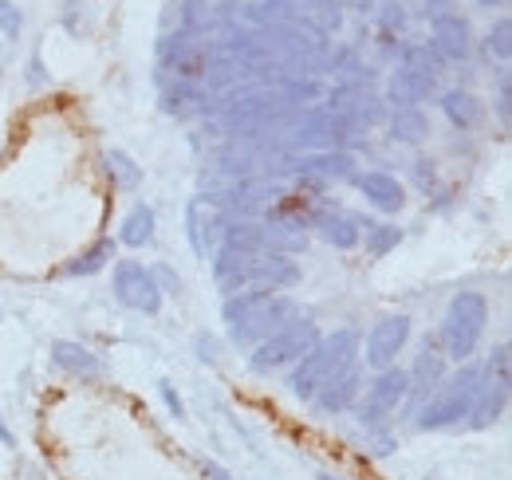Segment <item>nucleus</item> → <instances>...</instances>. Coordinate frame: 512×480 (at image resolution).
I'll list each match as a JSON object with an SVG mask.
<instances>
[{"instance_id": "obj_29", "label": "nucleus", "mask_w": 512, "mask_h": 480, "mask_svg": "<svg viewBox=\"0 0 512 480\" xmlns=\"http://www.w3.org/2000/svg\"><path fill=\"white\" fill-rule=\"evenodd\" d=\"M221 248H233V252H264V225H253V221L229 225Z\"/></svg>"}, {"instance_id": "obj_3", "label": "nucleus", "mask_w": 512, "mask_h": 480, "mask_svg": "<svg viewBox=\"0 0 512 480\" xmlns=\"http://www.w3.org/2000/svg\"><path fill=\"white\" fill-rule=\"evenodd\" d=\"M477 386H481L477 366L461 362L453 374H446V378L438 382V390L422 402V410H418V429L430 433V429H457V425H465L473 402H477Z\"/></svg>"}, {"instance_id": "obj_12", "label": "nucleus", "mask_w": 512, "mask_h": 480, "mask_svg": "<svg viewBox=\"0 0 512 480\" xmlns=\"http://www.w3.org/2000/svg\"><path fill=\"white\" fill-rule=\"evenodd\" d=\"M426 44L438 52L442 63H461L473 56V28H469V20L453 8V12H442V16L430 20V40H426Z\"/></svg>"}, {"instance_id": "obj_16", "label": "nucleus", "mask_w": 512, "mask_h": 480, "mask_svg": "<svg viewBox=\"0 0 512 480\" xmlns=\"http://www.w3.org/2000/svg\"><path fill=\"white\" fill-rule=\"evenodd\" d=\"M308 225L320 233V240H327V244L339 248V252H347V248L359 244V221H355L347 209H331V205H323V209H316V213L308 217Z\"/></svg>"}, {"instance_id": "obj_25", "label": "nucleus", "mask_w": 512, "mask_h": 480, "mask_svg": "<svg viewBox=\"0 0 512 480\" xmlns=\"http://www.w3.org/2000/svg\"><path fill=\"white\" fill-rule=\"evenodd\" d=\"M154 209L150 205H134L127 217H123V229H119V244L127 248H146L154 244Z\"/></svg>"}, {"instance_id": "obj_40", "label": "nucleus", "mask_w": 512, "mask_h": 480, "mask_svg": "<svg viewBox=\"0 0 512 480\" xmlns=\"http://www.w3.org/2000/svg\"><path fill=\"white\" fill-rule=\"evenodd\" d=\"M477 4H481V8H489V12H493V8H505V4H509V0H477Z\"/></svg>"}, {"instance_id": "obj_10", "label": "nucleus", "mask_w": 512, "mask_h": 480, "mask_svg": "<svg viewBox=\"0 0 512 480\" xmlns=\"http://www.w3.org/2000/svg\"><path fill=\"white\" fill-rule=\"evenodd\" d=\"M115 300L138 311V315H158L162 311V288L154 280V272L142 260H115Z\"/></svg>"}, {"instance_id": "obj_38", "label": "nucleus", "mask_w": 512, "mask_h": 480, "mask_svg": "<svg viewBox=\"0 0 512 480\" xmlns=\"http://www.w3.org/2000/svg\"><path fill=\"white\" fill-rule=\"evenodd\" d=\"M205 480H233V477H229V473H225L217 461H205Z\"/></svg>"}, {"instance_id": "obj_1", "label": "nucleus", "mask_w": 512, "mask_h": 480, "mask_svg": "<svg viewBox=\"0 0 512 480\" xmlns=\"http://www.w3.org/2000/svg\"><path fill=\"white\" fill-rule=\"evenodd\" d=\"M221 319L229 327V339L237 347H256L268 335H276L280 327L300 319V307L292 296L272 292V288H245L237 296H229L221 307Z\"/></svg>"}, {"instance_id": "obj_6", "label": "nucleus", "mask_w": 512, "mask_h": 480, "mask_svg": "<svg viewBox=\"0 0 512 480\" xmlns=\"http://www.w3.org/2000/svg\"><path fill=\"white\" fill-rule=\"evenodd\" d=\"M316 343H320V331H316V323H308V319H296V323L280 327L276 335H268L264 343H256L249 366H253L256 374L292 370V366L304 359V355H308Z\"/></svg>"}, {"instance_id": "obj_14", "label": "nucleus", "mask_w": 512, "mask_h": 480, "mask_svg": "<svg viewBox=\"0 0 512 480\" xmlns=\"http://www.w3.org/2000/svg\"><path fill=\"white\" fill-rule=\"evenodd\" d=\"M253 260L256 252L217 248V256H213V280L225 292V300L237 296V292H245V288H253Z\"/></svg>"}, {"instance_id": "obj_31", "label": "nucleus", "mask_w": 512, "mask_h": 480, "mask_svg": "<svg viewBox=\"0 0 512 480\" xmlns=\"http://www.w3.org/2000/svg\"><path fill=\"white\" fill-rule=\"evenodd\" d=\"M493 111H497L501 126L509 130V119H512V75H509V67H497V103H493Z\"/></svg>"}, {"instance_id": "obj_9", "label": "nucleus", "mask_w": 512, "mask_h": 480, "mask_svg": "<svg viewBox=\"0 0 512 480\" xmlns=\"http://www.w3.org/2000/svg\"><path fill=\"white\" fill-rule=\"evenodd\" d=\"M410 331H414V319H410L406 311H390V315H383V319L367 331V343L359 347V359L367 362L371 370L398 366V355H402L406 343H410Z\"/></svg>"}, {"instance_id": "obj_11", "label": "nucleus", "mask_w": 512, "mask_h": 480, "mask_svg": "<svg viewBox=\"0 0 512 480\" xmlns=\"http://www.w3.org/2000/svg\"><path fill=\"white\" fill-rule=\"evenodd\" d=\"M162 67L178 79V83H197L209 75V44L197 40L193 32H178L162 40Z\"/></svg>"}, {"instance_id": "obj_33", "label": "nucleus", "mask_w": 512, "mask_h": 480, "mask_svg": "<svg viewBox=\"0 0 512 480\" xmlns=\"http://www.w3.org/2000/svg\"><path fill=\"white\" fill-rule=\"evenodd\" d=\"M193 347H197V359L209 362V366H217V359H221L217 351H221V347H217V339H213V335H205V331H201V335L193 339Z\"/></svg>"}, {"instance_id": "obj_21", "label": "nucleus", "mask_w": 512, "mask_h": 480, "mask_svg": "<svg viewBox=\"0 0 512 480\" xmlns=\"http://www.w3.org/2000/svg\"><path fill=\"white\" fill-rule=\"evenodd\" d=\"M304 174H316L327 181H351L355 178V158L347 150H320L304 158Z\"/></svg>"}, {"instance_id": "obj_22", "label": "nucleus", "mask_w": 512, "mask_h": 480, "mask_svg": "<svg viewBox=\"0 0 512 480\" xmlns=\"http://www.w3.org/2000/svg\"><path fill=\"white\" fill-rule=\"evenodd\" d=\"M359 244L367 248L371 260H383L402 244V229L390 221H359Z\"/></svg>"}, {"instance_id": "obj_4", "label": "nucleus", "mask_w": 512, "mask_h": 480, "mask_svg": "<svg viewBox=\"0 0 512 480\" xmlns=\"http://www.w3.org/2000/svg\"><path fill=\"white\" fill-rule=\"evenodd\" d=\"M485 331H489V300H485L481 292H457L446 307L438 343H442L446 359L469 362L473 359V351L481 347Z\"/></svg>"}, {"instance_id": "obj_20", "label": "nucleus", "mask_w": 512, "mask_h": 480, "mask_svg": "<svg viewBox=\"0 0 512 480\" xmlns=\"http://www.w3.org/2000/svg\"><path fill=\"white\" fill-rule=\"evenodd\" d=\"M442 115L449 119L453 130H461V134H469V130H477L481 119H485V103L473 95V91H465V87H453L442 95Z\"/></svg>"}, {"instance_id": "obj_17", "label": "nucleus", "mask_w": 512, "mask_h": 480, "mask_svg": "<svg viewBox=\"0 0 512 480\" xmlns=\"http://www.w3.org/2000/svg\"><path fill=\"white\" fill-rule=\"evenodd\" d=\"M359 181V189H363V197L379 209V213H398L402 205H406V185L394 178V174H386V170H367V174H355Z\"/></svg>"}, {"instance_id": "obj_7", "label": "nucleus", "mask_w": 512, "mask_h": 480, "mask_svg": "<svg viewBox=\"0 0 512 480\" xmlns=\"http://www.w3.org/2000/svg\"><path fill=\"white\" fill-rule=\"evenodd\" d=\"M410 398V382H406V370L402 366H386V370H375L367 394H363V406H359V421L367 429H379L394 418Z\"/></svg>"}, {"instance_id": "obj_39", "label": "nucleus", "mask_w": 512, "mask_h": 480, "mask_svg": "<svg viewBox=\"0 0 512 480\" xmlns=\"http://www.w3.org/2000/svg\"><path fill=\"white\" fill-rule=\"evenodd\" d=\"M0 441H4V445H12V429H8V421L0 418Z\"/></svg>"}, {"instance_id": "obj_37", "label": "nucleus", "mask_w": 512, "mask_h": 480, "mask_svg": "<svg viewBox=\"0 0 512 480\" xmlns=\"http://www.w3.org/2000/svg\"><path fill=\"white\" fill-rule=\"evenodd\" d=\"M442 12H453V0H426V16H442Z\"/></svg>"}, {"instance_id": "obj_41", "label": "nucleus", "mask_w": 512, "mask_h": 480, "mask_svg": "<svg viewBox=\"0 0 512 480\" xmlns=\"http://www.w3.org/2000/svg\"><path fill=\"white\" fill-rule=\"evenodd\" d=\"M320 480H343V477H335V473H320Z\"/></svg>"}, {"instance_id": "obj_24", "label": "nucleus", "mask_w": 512, "mask_h": 480, "mask_svg": "<svg viewBox=\"0 0 512 480\" xmlns=\"http://www.w3.org/2000/svg\"><path fill=\"white\" fill-rule=\"evenodd\" d=\"M209 225H221L217 205L205 201V197H193L190 209H186V229H190V244L197 256H209V240H205V229H209Z\"/></svg>"}, {"instance_id": "obj_35", "label": "nucleus", "mask_w": 512, "mask_h": 480, "mask_svg": "<svg viewBox=\"0 0 512 480\" xmlns=\"http://www.w3.org/2000/svg\"><path fill=\"white\" fill-rule=\"evenodd\" d=\"M158 394H162V402L170 406V414H174V418H186V402L174 394V386H170V382H158Z\"/></svg>"}, {"instance_id": "obj_23", "label": "nucleus", "mask_w": 512, "mask_h": 480, "mask_svg": "<svg viewBox=\"0 0 512 480\" xmlns=\"http://www.w3.org/2000/svg\"><path fill=\"white\" fill-rule=\"evenodd\" d=\"M390 138L402 142V146H418L430 138V119L422 107H398L394 119H390Z\"/></svg>"}, {"instance_id": "obj_15", "label": "nucleus", "mask_w": 512, "mask_h": 480, "mask_svg": "<svg viewBox=\"0 0 512 480\" xmlns=\"http://www.w3.org/2000/svg\"><path fill=\"white\" fill-rule=\"evenodd\" d=\"M300 284V264L288 252H256L253 260V288L288 292Z\"/></svg>"}, {"instance_id": "obj_18", "label": "nucleus", "mask_w": 512, "mask_h": 480, "mask_svg": "<svg viewBox=\"0 0 512 480\" xmlns=\"http://www.w3.org/2000/svg\"><path fill=\"white\" fill-rule=\"evenodd\" d=\"M359 366H351V370H343L339 378H331L327 386H323L320 394L312 398V406H316V414L323 418H339L343 410H351V402L359 398Z\"/></svg>"}, {"instance_id": "obj_34", "label": "nucleus", "mask_w": 512, "mask_h": 480, "mask_svg": "<svg viewBox=\"0 0 512 480\" xmlns=\"http://www.w3.org/2000/svg\"><path fill=\"white\" fill-rule=\"evenodd\" d=\"M414 178H418V189H422V193H430V189L438 185V170H434V162L418 158V162H414Z\"/></svg>"}, {"instance_id": "obj_36", "label": "nucleus", "mask_w": 512, "mask_h": 480, "mask_svg": "<svg viewBox=\"0 0 512 480\" xmlns=\"http://www.w3.org/2000/svg\"><path fill=\"white\" fill-rule=\"evenodd\" d=\"M383 28L386 32H406V12H402V4H386Z\"/></svg>"}, {"instance_id": "obj_13", "label": "nucleus", "mask_w": 512, "mask_h": 480, "mask_svg": "<svg viewBox=\"0 0 512 480\" xmlns=\"http://www.w3.org/2000/svg\"><path fill=\"white\" fill-rule=\"evenodd\" d=\"M446 351H442V343H438V335H430V339H422V347H418V355H414V366L406 370V382H410V394L414 398H430L434 390H438V382L446 378Z\"/></svg>"}, {"instance_id": "obj_30", "label": "nucleus", "mask_w": 512, "mask_h": 480, "mask_svg": "<svg viewBox=\"0 0 512 480\" xmlns=\"http://www.w3.org/2000/svg\"><path fill=\"white\" fill-rule=\"evenodd\" d=\"M209 28V0H182L178 8V32H201Z\"/></svg>"}, {"instance_id": "obj_27", "label": "nucleus", "mask_w": 512, "mask_h": 480, "mask_svg": "<svg viewBox=\"0 0 512 480\" xmlns=\"http://www.w3.org/2000/svg\"><path fill=\"white\" fill-rule=\"evenodd\" d=\"M481 48H485V60L489 63L509 67V56H512V20L509 16H497V20L489 24V32H485Z\"/></svg>"}, {"instance_id": "obj_8", "label": "nucleus", "mask_w": 512, "mask_h": 480, "mask_svg": "<svg viewBox=\"0 0 512 480\" xmlns=\"http://www.w3.org/2000/svg\"><path fill=\"white\" fill-rule=\"evenodd\" d=\"M434 91H438V71L430 63L418 60V48H406L402 63L386 79V99L398 111V107H422Z\"/></svg>"}, {"instance_id": "obj_42", "label": "nucleus", "mask_w": 512, "mask_h": 480, "mask_svg": "<svg viewBox=\"0 0 512 480\" xmlns=\"http://www.w3.org/2000/svg\"><path fill=\"white\" fill-rule=\"evenodd\" d=\"M0 315H4V311H0Z\"/></svg>"}, {"instance_id": "obj_28", "label": "nucleus", "mask_w": 512, "mask_h": 480, "mask_svg": "<svg viewBox=\"0 0 512 480\" xmlns=\"http://www.w3.org/2000/svg\"><path fill=\"white\" fill-rule=\"evenodd\" d=\"M107 174L115 181V189H138L142 185V166L130 158L127 150H107Z\"/></svg>"}, {"instance_id": "obj_5", "label": "nucleus", "mask_w": 512, "mask_h": 480, "mask_svg": "<svg viewBox=\"0 0 512 480\" xmlns=\"http://www.w3.org/2000/svg\"><path fill=\"white\" fill-rule=\"evenodd\" d=\"M481 386H477V402L465 418V429H489L505 418L512 398V370H509V343H497L489 351L485 366H477Z\"/></svg>"}, {"instance_id": "obj_2", "label": "nucleus", "mask_w": 512, "mask_h": 480, "mask_svg": "<svg viewBox=\"0 0 512 480\" xmlns=\"http://www.w3.org/2000/svg\"><path fill=\"white\" fill-rule=\"evenodd\" d=\"M359 347H363V339H359L355 327H339V331L323 335L320 343L296 362L292 374H288V390H292V398L312 402L331 378H339L343 370H351V366L359 362Z\"/></svg>"}, {"instance_id": "obj_19", "label": "nucleus", "mask_w": 512, "mask_h": 480, "mask_svg": "<svg viewBox=\"0 0 512 480\" xmlns=\"http://www.w3.org/2000/svg\"><path fill=\"white\" fill-rule=\"evenodd\" d=\"M52 362H56L64 374L79 378V382H95V378L103 374L99 355H95L91 347H83V343H71V339H56V343H52Z\"/></svg>"}, {"instance_id": "obj_26", "label": "nucleus", "mask_w": 512, "mask_h": 480, "mask_svg": "<svg viewBox=\"0 0 512 480\" xmlns=\"http://www.w3.org/2000/svg\"><path fill=\"white\" fill-rule=\"evenodd\" d=\"M115 252H119L115 240H95L87 252H79V256L67 264L64 276H95V272H103V268L115 260Z\"/></svg>"}, {"instance_id": "obj_32", "label": "nucleus", "mask_w": 512, "mask_h": 480, "mask_svg": "<svg viewBox=\"0 0 512 480\" xmlns=\"http://www.w3.org/2000/svg\"><path fill=\"white\" fill-rule=\"evenodd\" d=\"M20 24H24V16H20V8L12 4V0H0V32H20Z\"/></svg>"}]
</instances>
